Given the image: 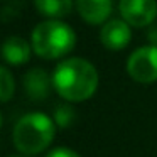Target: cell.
Returning a JSON list of instances; mask_svg holds the SVG:
<instances>
[{
	"label": "cell",
	"mask_w": 157,
	"mask_h": 157,
	"mask_svg": "<svg viewBox=\"0 0 157 157\" xmlns=\"http://www.w3.org/2000/svg\"><path fill=\"white\" fill-rule=\"evenodd\" d=\"M32 54V44H29L24 37L10 36L0 46V56L7 64L10 66H21L31 59Z\"/></svg>",
	"instance_id": "cell-9"
},
{
	"label": "cell",
	"mask_w": 157,
	"mask_h": 157,
	"mask_svg": "<svg viewBox=\"0 0 157 157\" xmlns=\"http://www.w3.org/2000/svg\"><path fill=\"white\" fill-rule=\"evenodd\" d=\"M15 93V79L10 69L0 64V103L10 101Z\"/></svg>",
	"instance_id": "cell-11"
},
{
	"label": "cell",
	"mask_w": 157,
	"mask_h": 157,
	"mask_svg": "<svg viewBox=\"0 0 157 157\" xmlns=\"http://www.w3.org/2000/svg\"><path fill=\"white\" fill-rule=\"evenodd\" d=\"M46 157H81V155L69 147H56V149L49 150L46 154Z\"/></svg>",
	"instance_id": "cell-13"
},
{
	"label": "cell",
	"mask_w": 157,
	"mask_h": 157,
	"mask_svg": "<svg viewBox=\"0 0 157 157\" xmlns=\"http://www.w3.org/2000/svg\"><path fill=\"white\" fill-rule=\"evenodd\" d=\"M10 157H27V155H10Z\"/></svg>",
	"instance_id": "cell-16"
},
{
	"label": "cell",
	"mask_w": 157,
	"mask_h": 157,
	"mask_svg": "<svg viewBox=\"0 0 157 157\" xmlns=\"http://www.w3.org/2000/svg\"><path fill=\"white\" fill-rule=\"evenodd\" d=\"M113 9L112 0H76L79 17L91 25H100L108 21Z\"/></svg>",
	"instance_id": "cell-8"
},
{
	"label": "cell",
	"mask_w": 157,
	"mask_h": 157,
	"mask_svg": "<svg viewBox=\"0 0 157 157\" xmlns=\"http://www.w3.org/2000/svg\"><path fill=\"white\" fill-rule=\"evenodd\" d=\"M147 37H149L150 44L157 46V24L149 25V32H147Z\"/></svg>",
	"instance_id": "cell-14"
},
{
	"label": "cell",
	"mask_w": 157,
	"mask_h": 157,
	"mask_svg": "<svg viewBox=\"0 0 157 157\" xmlns=\"http://www.w3.org/2000/svg\"><path fill=\"white\" fill-rule=\"evenodd\" d=\"M36 9L46 19H64L73 10V0H36Z\"/></svg>",
	"instance_id": "cell-10"
},
{
	"label": "cell",
	"mask_w": 157,
	"mask_h": 157,
	"mask_svg": "<svg viewBox=\"0 0 157 157\" xmlns=\"http://www.w3.org/2000/svg\"><path fill=\"white\" fill-rule=\"evenodd\" d=\"M25 95L32 101H42L49 96L52 86V78H49L48 71L42 68H32L24 75L22 79Z\"/></svg>",
	"instance_id": "cell-7"
},
{
	"label": "cell",
	"mask_w": 157,
	"mask_h": 157,
	"mask_svg": "<svg viewBox=\"0 0 157 157\" xmlns=\"http://www.w3.org/2000/svg\"><path fill=\"white\" fill-rule=\"evenodd\" d=\"M56 122L41 112L25 113L15 122L12 140L15 149L24 155H36L49 149L56 135Z\"/></svg>",
	"instance_id": "cell-2"
},
{
	"label": "cell",
	"mask_w": 157,
	"mask_h": 157,
	"mask_svg": "<svg viewBox=\"0 0 157 157\" xmlns=\"http://www.w3.org/2000/svg\"><path fill=\"white\" fill-rule=\"evenodd\" d=\"M100 41L110 51H122L132 41V25L123 19H110L101 25Z\"/></svg>",
	"instance_id": "cell-6"
},
{
	"label": "cell",
	"mask_w": 157,
	"mask_h": 157,
	"mask_svg": "<svg viewBox=\"0 0 157 157\" xmlns=\"http://www.w3.org/2000/svg\"><path fill=\"white\" fill-rule=\"evenodd\" d=\"M34 54L42 59H61L76 46V32L61 19H46L39 22L31 34Z\"/></svg>",
	"instance_id": "cell-3"
},
{
	"label": "cell",
	"mask_w": 157,
	"mask_h": 157,
	"mask_svg": "<svg viewBox=\"0 0 157 157\" xmlns=\"http://www.w3.org/2000/svg\"><path fill=\"white\" fill-rule=\"evenodd\" d=\"M52 120L56 122V125L59 128H68L75 123L76 120V112L73 108V105L69 103H61L54 108V113H52Z\"/></svg>",
	"instance_id": "cell-12"
},
{
	"label": "cell",
	"mask_w": 157,
	"mask_h": 157,
	"mask_svg": "<svg viewBox=\"0 0 157 157\" xmlns=\"http://www.w3.org/2000/svg\"><path fill=\"white\" fill-rule=\"evenodd\" d=\"M127 73L135 83L150 85L157 81V46L137 48L127 59Z\"/></svg>",
	"instance_id": "cell-4"
},
{
	"label": "cell",
	"mask_w": 157,
	"mask_h": 157,
	"mask_svg": "<svg viewBox=\"0 0 157 157\" xmlns=\"http://www.w3.org/2000/svg\"><path fill=\"white\" fill-rule=\"evenodd\" d=\"M2 123H4V117H2V112H0V128H2Z\"/></svg>",
	"instance_id": "cell-15"
},
{
	"label": "cell",
	"mask_w": 157,
	"mask_h": 157,
	"mask_svg": "<svg viewBox=\"0 0 157 157\" xmlns=\"http://www.w3.org/2000/svg\"><path fill=\"white\" fill-rule=\"evenodd\" d=\"M100 75L90 61L83 58H66L52 73V88L69 103H81L96 93Z\"/></svg>",
	"instance_id": "cell-1"
},
{
	"label": "cell",
	"mask_w": 157,
	"mask_h": 157,
	"mask_svg": "<svg viewBox=\"0 0 157 157\" xmlns=\"http://www.w3.org/2000/svg\"><path fill=\"white\" fill-rule=\"evenodd\" d=\"M118 12L132 27H149L157 19L155 0H120Z\"/></svg>",
	"instance_id": "cell-5"
}]
</instances>
